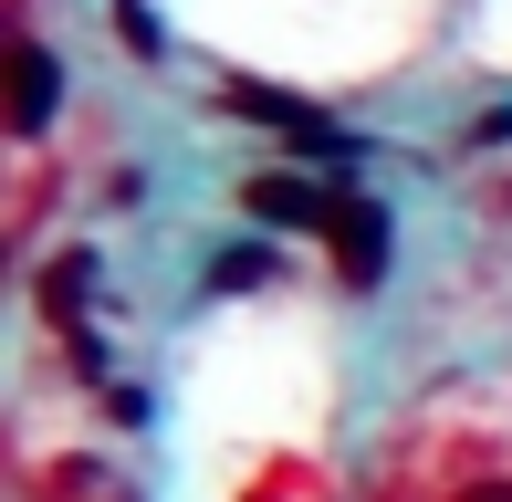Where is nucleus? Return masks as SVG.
Wrapping results in <instances>:
<instances>
[{
    "instance_id": "nucleus-5",
    "label": "nucleus",
    "mask_w": 512,
    "mask_h": 502,
    "mask_svg": "<svg viewBox=\"0 0 512 502\" xmlns=\"http://www.w3.org/2000/svg\"><path fill=\"white\" fill-rule=\"evenodd\" d=\"M262 272H272V251L251 241V251H220V272H209V283H220V293H241V283H262Z\"/></svg>"
},
{
    "instance_id": "nucleus-4",
    "label": "nucleus",
    "mask_w": 512,
    "mask_h": 502,
    "mask_svg": "<svg viewBox=\"0 0 512 502\" xmlns=\"http://www.w3.org/2000/svg\"><path fill=\"white\" fill-rule=\"evenodd\" d=\"M53 84H63V74H53V53H42V42H21V95H11V116H21V126H42V116H53Z\"/></svg>"
},
{
    "instance_id": "nucleus-3",
    "label": "nucleus",
    "mask_w": 512,
    "mask_h": 502,
    "mask_svg": "<svg viewBox=\"0 0 512 502\" xmlns=\"http://www.w3.org/2000/svg\"><path fill=\"white\" fill-rule=\"evenodd\" d=\"M251 210L262 220H324L335 189H304V178H251Z\"/></svg>"
},
{
    "instance_id": "nucleus-2",
    "label": "nucleus",
    "mask_w": 512,
    "mask_h": 502,
    "mask_svg": "<svg viewBox=\"0 0 512 502\" xmlns=\"http://www.w3.org/2000/svg\"><path fill=\"white\" fill-rule=\"evenodd\" d=\"M324 241H335L345 283H377V272H387V210H377V199L335 189V210H324Z\"/></svg>"
},
{
    "instance_id": "nucleus-1",
    "label": "nucleus",
    "mask_w": 512,
    "mask_h": 502,
    "mask_svg": "<svg viewBox=\"0 0 512 502\" xmlns=\"http://www.w3.org/2000/svg\"><path fill=\"white\" fill-rule=\"evenodd\" d=\"M366 502H512V440L460 419H408L377 461Z\"/></svg>"
}]
</instances>
